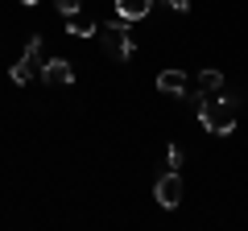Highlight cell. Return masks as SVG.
Masks as SVG:
<instances>
[{"label":"cell","mask_w":248,"mask_h":231,"mask_svg":"<svg viewBox=\"0 0 248 231\" xmlns=\"http://www.w3.org/2000/svg\"><path fill=\"white\" fill-rule=\"evenodd\" d=\"M153 198H157L161 211H174V206L182 202V173H178V169L157 173V182H153Z\"/></svg>","instance_id":"obj_3"},{"label":"cell","mask_w":248,"mask_h":231,"mask_svg":"<svg viewBox=\"0 0 248 231\" xmlns=\"http://www.w3.org/2000/svg\"><path fill=\"white\" fill-rule=\"evenodd\" d=\"M166 4H170L174 13H190V0H166Z\"/></svg>","instance_id":"obj_14"},{"label":"cell","mask_w":248,"mask_h":231,"mask_svg":"<svg viewBox=\"0 0 248 231\" xmlns=\"http://www.w3.org/2000/svg\"><path fill=\"white\" fill-rule=\"evenodd\" d=\"M21 4H25V9H33V4H42V0H21Z\"/></svg>","instance_id":"obj_15"},{"label":"cell","mask_w":248,"mask_h":231,"mask_svg":"<svg viewBox=\"0 0 248 231\" xmlns=\"http://www.w3.org/2000/svg\"><path fill=\"white\" fill-rule=\"evenodd\" d=\"M9 79H13V83H21V87H25L29 79H37V66L29 62V58H17V62H13V71H9Z\"/></svg>","instance_id":"obj_10"},{"label":"cell","mask_w":248,"mask_h":231,"mask_svg":"<svg viewBox=\"0 0 248 231\" xmlns=\"http://www.w3.org/2000/svg\"><path fill=\"white\" fill-rule=\"evenodd\" d=\"M99 33V45H104V54L108 58H116V62H128L137 54V42H133V33H128V21H104V25L95 29Z\"/></svg>","instance_id":"obj_2"},{"label":"cell","mask_w":248,"mask_h":231,"mask_svg":"<svg viewBox=\"0 0 248 231\" xmlns=\"http://www.w3.org/2000/svg\"><path fill=\"white\" fill-rule=\"evenodd\" d=\"M95 29H99V21L83 17V13H71V17H66V33H75V37H91Z\"/></svg>","instance_id":"obj_8"},{"label":"cell","mask_w":248,"mask_h":231,"mask_svg":"<svg viewBox=\"0 0 248 231\" xmlns=\"http://www.w3.org/2000/svg\"><path fill=\"white\" fill-rule=\"evenodd\" d=\"M54 4H58L62 17H71V13H79V9H83V0H54Z\"/></svg>","instance_id":"obj_12"},{"label":"cell","mask_w":248,"mask_h":231,"mask_svg":"<svg viewBox=\"0 0 248 231\" xmlns=\"http://www.w3.org/2000/svg\"><path fill=\"white\" fill-rule=\"evenodd\" d=\"M182 161H186V153L178 149V144H170L166 149V169H182Z\"/></svg>","instance_id":"obj_11"},{"label":"cell","mask_w":248,"mask_h":231,"mask_svg":"<svg viewBox=\"0 0 248 231\" xmlns=\"http://www.w3.org/2000/svg\"><path fill=\"white\" fill-rule=\"evenodd\" d=\"M112 4H116V17L128 21V25H133V21H145L149 9H153V0H112Z\"/></svg>","instance_id":"obj_5"},{"label":"cell","mask_w":248,"mask_h":231,"mask_svg":"<svg viewBox=\"0 0 248 231\" xmlns=\"http://www.w3.org/2000/svg\"><path fill=\"white\" fill-rule=\"evenodd\" d=\"M199 91H203L207 99L223 95V91H228V83H223V71H211V66H207V71H199Z\"/></svg>","instance_id":"obj_7"},{"label":"cell","mask_w":248,"mask_h":231,"mask_svg":"<svg viewBox=\"0 0 248 231\" xmlns=\"http://www.w3.org/2000/svg\"><path fill=\"white\" fill-rule=\"evenodd\" d=\"M161 95H186V71H157Z\"/></svg>","instance_id":"obj_6"},{"label":"cell","mask_w":248,"mask_h":231,"mask_svg":"<svg viewBox=\"0 0 248 231\" xmlns=\"http://www.w3.org/2000/svg\"><path fill=\"white\" fill-rule=\"evenodd\" d=\"M236 120H240V95H232V91L207 99V107L199 112V124H203L211 136H228L232 128H236Z\"/></svg>","instance_id":"obj_1"},{"label":"cell","mask_w":248,"mask_h":231,"mask_svg":"<svg viewBox=\"0 0 248 231\" xmlns=\"http://www.w3.org/2000/svg\"><path fill=\"white\" fill-rule=\"evenodd\" d=\"M21 58H29V62L37 66V74H42V66H46V42L42 37H25V54Z\"/></svg>","instance_id":"obj_9"},{"label":"cell","mask_w":248,"mask_h":231,"mask_svg":"<svg viewBox=\"0 0 248 231\" xmlns=\"http://www.w3.org/2000/svg\"><path fill=\"white\" fill-rule=\"evenodd\" d=\"M186 99H190V107H195V116H199V112H203V107H207V95H203V91H190V95H186Z\"/></svg>","instance_id":"obj_13"},{"label":"cell","mask_w":248,"mask_h":231,"mask_svg":"<svg viewBox=\"0 0 248 231\" xmlns=\"http://www.w3.org/2000/svg\"><path fill=\"white\" fill-rule=\"evenodd\" d=\"M42 83H50V87H71V83H75L71 62H66V58H46V66H42Z\"/></svg>","instance_id":"obj_4"}]
</instances>
